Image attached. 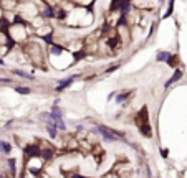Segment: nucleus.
I'll use <instances>...</instances> for the list:
<instances>
[{
  "instance_id": "nucleus-1",
  "label": "nucleus",
  "mask_w": 187,
  "mask_h": 178,
  "mask_svg": "<svg viewBox=\"0 0 187 178\" xmlns=\"http://www.w3.org/2000/svg\"><path fill=\"white\" fill-rule=\"evenodd\" d=\"M20 50H22L23 56H25L27 61H30L32 66L40 69H47L45 63H47V46H43L42 43L36 41L35 36H30L25 43L20 45Z\"/></svg>"
},
{
  "instance_id": "nucleus-2",
  "label": "nucleus",
  "mask_w": 187,
  "mask_h": 178,
  "mask_svg": "<svg viewBox=\"0 0 187 178\" xmlns=\"http://www.w3.org/2000/svg\"><path fill=\"white\" fill-rule=\"evenodd\" d=\"M43 167H45V160L42 157H33V158L25 160V170L28 171V173L35 175V177H40V175H42Z\"/></svg>"
},
{
  "instance_id": "nucleus-3",
  "label": "nucleus",
  "mask_w": 187,
  "mask_h": 178,
  "mask_svg": "<svg viewBox=\"0 0 187 178\" xmlns=\"http://www.w3.org/2000/svg\"><path fill=\"white\" fill-rule=\"evenodd\" d=\"M78 78H81V74H79V73H76V74H71L70 78H65V79H58V84L55 86V93L60 94V93H63V91H66V89H68L70 86H71Z\"/></svg>"
},
{
  "instance_id": "nucleus-4",
  "label": "nucleus",
  "mask_w": 187,
  "mask_h": 178,
  "mask_svg": "<svg viewBox=\"0 0 187 178\" xmlns=\"http://www.w3.org/2000/svg\"><path fill=\"white\" fill-rule=\"evenodd\" d=\"M134 94H136V91H134V89H124V91H121V93H116L114 102L119 104V106H121V104H128Z\"/></svg>"
},
{
  "instance_id": "nucleus-5",
  "label": "nucleus",
  "mask_w": 187,
  "mask_h": 178,
  "mask_svg": "<svg viewBox=\"0 0 187 178\" xmlns=\"http://www.w3.org/2000/svg\"><path fill=\"white\" fill-rule=\"evenodd\" d=\"M40 149H42L40 143H28V145L23 149V157H25V160L33 158V157H40Z\"/></svg>"
},
{
  "instance_id": "nucleus-6",
  "label": "nucleus",
  "mask_w": 187,
  "mask_h": 178,
  "mask_svg": "<svg viewBox=\"0 0 187 178\" xmlns=\"http://www.w3.org/2000/svg\"><path fill=\"white\" fill-rule=\"evenodd\" d=\"M106 46H108L109 50H113V51L119 50V48L122 46V41H121V38H119L118 33H113V35L106 36Z\"/></svg>"
},
{
  "instance_id": "nucleus-7",
  "label": "nucleus",
  "mask_w": 187,
  "mask_h": 178,
  "mask_svg": "<svg viewBox=\"0 0 187 178\" xmlns=\"http://www.w3.org/2000/svg\"><path fill=\"white\" fill-rule=\"evenodd\" d=\"M10 73L13 76H18V78H22V79H25V81H36V78L32 74V73H28V71H25V69H20V68H12L10 69Z\"/></svg>"
},
{
  "instance_id": "nucleus-8",
  "label": "nucleus",
  "mask_w": 187,
  "mask_h": 178,
  "mask_svg": "<svg viewBox=\"0 0 187 178\" xmlns=\"http://www.w3.org/2000/svg\"><path fill=\"white\" fill-rule=\"evenodd\" d=\"M182 76H184L182 69H180V68H176V69H174V74L171 76V78L167 79V81H165V84H164V89H169L172 84H176L177 81H180V79H182Z\"/></svg>"
},
{
  "instance_id": "nucleus-9",
  "label": "nucleus",
  "mask_w": 187,
  "mask_h": 178,
  "mask_svg": "<svg viewBox=\"0 0 187 178\" xmlns=\"http://www.w3.org/2000/svg\"><path fill=\"white\" fill-rule=\"evenodd\" d=\"M40 157L43 158L45 162L53 160V157H55V149L47 147V145H42V149H40Z\"/></svg>"
},
{
  "instance_id": "nucleus-10",
  "label": "nucleus",
  "mask_w": 187,
  "mask_h": 178,
  "mask_svg": "<svg viewBox=\"0 0 187 178\" xmlns=\"http://www.w3.org/2000/svg\"><path fill=\"white\" fill-rule=\"evenodd\" d=\"M50 114H51V117H53V121H56V119H65V112H63V109L60 107V104H51Z\"/></svg>"
},
{
  "instance_id": "nucleus-11",
  "label": "nucleus",
  "mask_w": 187,
  "mask_h": 178,
  "mask_svg": "<svg viewBox=\"0 0 187 178\" xmlns=\"http://www.w3.org/2000/svg\"><path fill=\"white\" fill-rule=\"evenodd\" d=\"M137 129H139V134L142 137H146V139H151L152 137V127L149 122H144V124H139L137 125Z\"/></svg>"
},
{
  "instance_id": "nucleus-12",
  "label": "nucleus",
  "mask_w": 187,
  "mask_h": 178,
  "mask_svg": "<svg viewBox=\"0 0 187 178\" xmlns=\"http://www.w3.org/2000/svg\"><path fill=\"white\" fill-rule=\"evenodd\" d=\"M13 91L17 94H20V96H30V94L33 93V89L30 88V86H13Z\"/></svg>"
},
{
  "instance_id": "nucleus-13",
  "label": "nucleus",
  "mask_w": 187,
  "mask_h": 178,
  "mask_svg": "<svg viewBox=\"0 0 187 178\" xmlns=\"http://www.w3.org/2000/svg\"><path fill=\"white\" fill-rule=\"evenodd\" d=\"M0 153H2V155H10L12 153V143L8 142V140L0 139Z\"/></svg>"
},
{
  "instance_id": "nucleus-14",
  "label": "nucleus",
  "mask_w": 187,
  "mask_h": 178,
  "mask_svg": "<svg viewBox=\"0 0 187 178\" xmlns=\"http://www.w3.org/2000/svg\"><path fill=\"white\" fill-rule=\"evenodd\" d=\"M45 130H47L48 137H50L51 140H56L58 135H60V130L56 129V125H45Z\"/></svg>"
},
{
  "instance_id": "nucleus-15",
  "label": "nucleus",
  "mask_w": 187,
  "mask_h": 178,
  "mask_svg": "<svg viewBox=\"0 0 187 178\" xmlns=\"http://www.w3.org/2000/svg\"><path fill=\"white\" fill-rule=\"evenodd\" d=\"M169 56H171L169 51L161 50V51H157V54H156V61H157V63H165V61L169 60Z\"/></svg>"
},
{
  "instance_id": "nucleus-16",
  "label": "nucleus",
  "mask_w": 187,
  "mask_h": 178,
  "mask_svg": "<svg viewBox=\"0 0 187 178\" xmlns=\"http://www.w3.org/2000/svg\"><path fill=\"white\" fill-rule=\"evenodd\" d=\"M165 64H167L169 68L176 69L177 66H179V58H177V54H172V53H171V56H169V60L165 61Z\"/></svg>"
},
{
  "instance_id": "nucleus-17",
  "label": "nucleus",
  "mask_w": 187,
  "mask_h": 178,
  "mask_svg": "<svg viewBox=\"0 0 187 178\" xmlns=\"http://www.w3.org/2000/svg\"><path fill=\"white\" fill-rule=\"evenodd\" d=\"M8 170H10L12 177H15V175H17V160H15L13 157L8 158Z\"/></svg>"
},
{
  "instance_id": "nucleus-18",
  "label": "nucleus",
  "mask_w": 187,
  "mask_h": 178,
  "mask_svg": "<svg viewBox=\"0 0 187 178\" xmlns=\"http://www.w3.org/2000/svg\"><path fill=\"white\" fill-rule=\"evenodd\" d=\"M174 4H176V0H169V4H167V10H165V13L162 15V18H169L171 15H172V8H174Z\"/></svg>"
},
{
  "instance_id": "nucleus-19",
  "label": "nucleus",
  "mask_w": 187,
  "mask_h": 178,
  "mask_svg": "<svg viewBox=\"0 0 187 178\" xmlns=\"http://www.w3.org/2000/svg\"><path fill=\"white\" fill-rule=\"evenodd\" d=\"M119 68H121V63L113 64V66H109V68H106V69H105V74H111V73H114L116 69H119Z\"/></svg>"
},
{
  "instance_id": "nucleus-20",
  "label": "nucleus",
  "mask_w": 187,
  "mask_h": 178,
  "mask_svg": "<svg viewBox=\"0 0 187 178\" xmlns=\"http://www.w3.org/2000/svg\"><path fill=\"white\" fill-rule=\"evenodd\" d=\"M0 84H15V79L13 78H0Z\"/></svg>"
},
{
  "instance_id": "nucleus-21",
  "label": "nucleus",
  "mask_w": 187,
  "mask_h": 178,
  "mask_svg": "<svg viewBox=\"0 0 187 178\" xmlns=\"http://www.w3.org/2000/svg\"><path fill=\"white\" fill-rule=\"evenodd\" d=\"M154 30H156V21H152L151 26H149V32H148V40L151 38L152 35H154Z\"/></svg>"
},
{
  "instance_id": "nucleus-22",
  "label": "nucleus",
  "mask_w": 187,
  "mask_h": 178,
  "mask_svg": "<svg viewBox=\"0 0 187 178\" xmlns=\"http://www.w3.org/2000/svg\"><path fill=\"white\" fill-rule=\"evenodd\" d=\"M159 152H161V157H162V158H167V157H169V149H161Z\"/></svg>"
},
{
  "instance_id": "nucleus-23",
  "label": "nucleus",
  "mask_w": 187,
  "mask_h": 178,
  "mask_svg": "<svg viewBox=\"0 0 187 178\" xmlns=\"http://www.w3.org/2000/svg\"><path fill=\"white\" fill-rule=\"evenodd\" d=\"M116 93H118V91H113V93H109V94H108V101H111V99H114V96H116Z\"/></svg>"
},
{
  "instance_id": "nucleus-24",
  "label": "nucleus",
  "mask_w": 187,
  "mask_h": 178,
  "mask_svg": "<svg viewBox=\"0 0 187 178\" xmlns=\"http://www.w3.org/2000/svg\"><path fill=\"white\" fill-rule=\"evenodd\" d=\"M146 175H148V178H151V168L146 167Z\"/></svg>"
},
{
  "instance_id": "nucleus-25",
  "label": "nucleus",
  "mask_w": 187,
  "mask_h": 178,
  "mask_svg": "<svg viewBox=\"0 0 187 178\" xmlns=\"http://www.w3.org/2000/svg\"><path fill=\"white\" fill-rule=\"evenodd\" d=\"M83 129H85V125H83V124H78V125H76V130H83Z\"/></svg>"
},
{
  "instance_id": "nucleus-26",
  "label": "nucleus",
  "mask_w": 187,
  "mask_h": 178,
  "mask_svg": "<svg viewBox=\"0 0 187 178\" xmlns=\"http://www.w3.org/2000/svg\"><path fill=\"white\" fill-rule=\"evenodd\" d=\"M164 2H165V0H159V4H161V5H162V4H164Z\"/></svg>"
},
{
  "instance_id": "nucleus-27",
  "label": "nucleus",
  "mask_w": 187,
  "mask_h": 178,
  "mask_svg": "<svg viewBox=\"0 0 187 178\" xmlns=\"http://www.w3.org/2000/svg\"><path fill=\"white\" fill-rule=\"evenodd\" d=\"M0 17H2V8H0Z\"/></svg>"
},
{
  "instance_id": "nucleus-28",
  "label": "nucleus",
  "mask_w": 187,
  "mask_h": 178,
  "mask_svg": "<svg viewBox=\"0 0 187 178\" xmlns=\"http://www.w3.org/2000/svg\"><path fill=\"white\" fill-rule=\"evenodd\" d=\"M38 178H43V177H38Z\"/></svg>"
}]
</instances>
